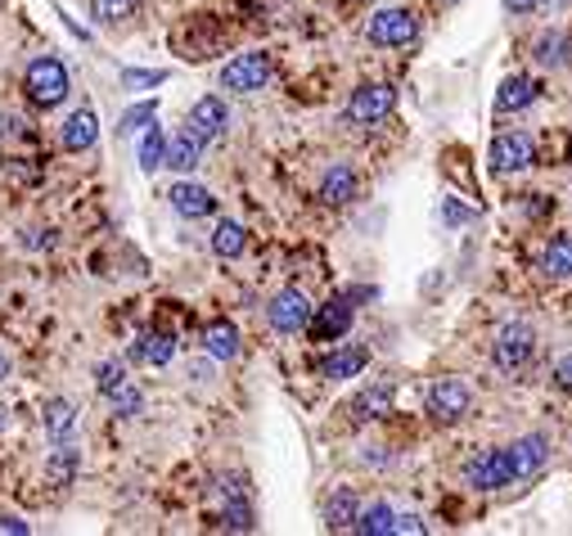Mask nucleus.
Instances as JSON below:
<instances>
[{
  "label": "nucleus",
  "mask_w": 572,
  "mask_h": 536,
  "mask_svg": "<svg viewBox=\"0 0 572 536\" xmlns=\"http://www.w3.org/2000/svg\"><path fill=\"white\" fill-rule=\"evenodd\" d=\"M68 90H73V77H68V64H64V59L41 55V59L28 64V73H23V95H28L32 109H55V105H64Z\"/></svg>",
  "instance_id": "f257e3e1"
},
{
  "label": "nucleus",
  "mask_w": 572,
  "mask_h": 536,
  "mask_svg": "<svg viewBox=\"0 0 572 536\" xmlns=\"http://www.w3.org/2000/svg\"><path fill=\"white\" fill-rule=\"evenodd\" d=\"M532 352H537V329H532L528 320H505V325L496 329L492 361H496V370H501V374L522 370V365L532 361Z\"/></svg>",
  "instance_id": "f03ea898"
},
{
  "label": "nucleus",
  "mask_w": 572,
  "mask_h": 536,
  "mask_svg": "<svg viewBox=\"0 0 572 536\" xmlns=\"http://www.w3.org/2000/svg\"><path fill=\"white\" fill-rule=\"evenodd\" d=\"M469 406H473V393L464 379H433L424 393V411L438 424H460L469 415Z\"/></svg>",
  "instance_id": "7ed1b4c3"
},
{
  "label": "nucleus",
  "mask_w": 572,
  "mask_h": 536,
  "mask_svg": "<svg viewBox=\"0 0 572 536\" xmlns=\"http://www.w3.org/2000/svg\"><path fill=\"white\" fill-rule=\"evenodd\" d=\"M370 45H384V51H397V45H410L419 36V19L406 6H388V10H374L365 23Z\"/></svg>",
  "instance_id": "20e7f679"
},
{
  "label": "nucleus",
  "mask_w": 572,
  "mask_h": 536,
  "mask_svg": "<svg viewBox=\"0 0 572 536\" xmlns=\"http://www.w3.org/2000/svg\"><path fill=\"white\" fill-rule=\"evenodd\" d=\"M393 109H397V86H388V81H365L361 90H352L343 118H348L352 127H374V122H384Z\"/></svg>",
  "instance_id": "39448f33"
},
{
  "label": "nucleus",
  "mask_w": 572,
  "mask_h": 536,
  "mask_svg": "<svg viewBox=\"0 0 572 536\" xmlns=\"http://www.w3.org/2000/svg\"><path fill=\"white\" fill-rule=\"evenodd\" d=\"M487 163H492V172H528L532 163H537V144H532V135L528 131H501L496 140H492V150H487Z\"/></svg>",
  "instance_id": "423d86ee"
},
{
  "label": "nucleus",
  "mask_w": 572,
  "mask_h": 536,
  "mask_svg": "<svg viewBox=\"0 0 572 536\" xmlns=\"http://www.w3.org/2000/svg\"><path fill=\"white\" fill-rule=\"evenodd\" d=\"M271 55H262V51H249V55H234L226 68H221V86L226 90H234V95H253V90H262L266 81H271Z\"/></svg>",
  "instance_id": "0eeeda50"
},
{
  "label": "nucleus",
  "mask_w": 572,
  "mask_h": 536,
  "mask_svg": "<svg viewBox=\"0 0 572 536\" xmlns=\"http://www.w3.org/2000/svg\"><path fill=\"white\" fill-rule=\"evenodd\" d=\"M464 482L473 486V492H501V486H509L514 482V464H509L505 447H496V451H487L479 460H469L464 464Z\"/></svg>",
  "instance_id": "6e6552de"
},
{
  "label": "nucleus",
  "mask_w": 572,
  "mask_h": 536,
  "mask_svg": "<svg viewBox=\"0 0 572 536\" xmlns=\"http://www.w3.org/2000/svg\"><path fill=\"white\" fill-rule=\"evenodd\" d=\"M266 320H271L275 333H302L307 320H311L307 294H298V288H284V294H275L271 307H266Z\"/></svg>",
  "instance_id": "1a4fd4ad"
},
{
  "label": "nucleus",
  "mask_w": 572,
  "mask_h": 536,
  "mask_svg": "<svg viewBox=\"0 0 572 536\" xmlns=\"http://www.w3.org/2000/svg\"><path fill=\"white\" fill-rule=\"evenodd\" d=\"M352 320H356V307H352V298L343 294V298H329L324 307H316L311 320H307V329L320 338V343H333V338H343V333L352 329Z\"/></svg>",
  "instance_id": "9d476101"
},
{
  "label": "nucleus",
  "mask_w": 572,
  "mask_h": 536,
  "mask_svg": "<svg viewBox=\"0 0 572 536\" xmlns=\"http://www.w3.org/2000/svg\"><path fill=\"white\" fill-rule=\"evenodd\" d=\"M505 456H509V464H514V482H518V478H532V473H541L546 460H550V437H546V433L514 437V442L505 447Z\"/></svg>",
  "instance_id": "9b49d317"
},
{
  "label": "nucleus",
  "mask_w": 572,
  "mask_h": 536,
  "mask_svg": "<svg viewBox=\"0 0 572 536\" xmlns=\"http://www.w3.org/2000/svg\"><path fill=\"white\" fill-rule=\"evenodd\" d=\"M226 122H230V113H226V100H217V95H204V100L189 109V131H195L204 144H212V140H221L226 135Z\"/></svg>",
  "instance_id": "f8f14e48"
},
{
  "label": "nucleus",
  "mask_w": 572,
  "mask_h": 536,
  "mask_svg": "<svg viewBox=\"0 0 572 536\" xmlns=\"http://www.w3.org/2000/svg\"><path fill=\"white\" fill-rule=\"evenodd\" d=\"M167 199H172V208H176L180 217H189V221H199V217H212V212H217V194L204 189V185H195V181H176Z\"/></svg>",
  "instance_id": "ddd939ff"
},
{
  "label": "nucleus",
  "mask_w": 572,
  "mask_h": 536,
  "mask_svg": "<svg viewBox=\"0 0 572 536\" xmlns=\"http://www.w3.org/2000/svg\"><path fill=\"white\" fill-rule=\"evenodd\" d=\"M95 140H100V118H95L90 109H77V113L64 118V127H59L64 154H86Z\"/></svg>",
  "instance_id": "4468645a"
},
{
  "label": "nucleus",
  "mask_w": 572,
  "mask_h": 536,
  "mask_svg": "<svg viewBox=\"0 0 572 536\" xmlns=\"http://www.w3.org/2000/svg\"><path fill=\"white\" fill-rule=\"evenodd\" d=\"M537 95H541L537 77L514 73V77H505L501 90H496V113H522L528 105H537Z\"/></svg>",
  "instance_id": "2eb2a0df"
},
{
  "label": "nucleus",
  "mask_w": 572,
  "mask_h": 536,
  "mask_svg": "<svg viewBox=\"0 0 572 536\" xmlns=\"http://www.w3.org/2000/svg\"><path fill=\"white\" fill-rule=\"evenodd\" d=\"M199 158H204V140L189 131V127L176 131V135L167 140V150H163V167H172V172H195Z\"/></svg>",
  "instance_id": "dca6fc26"
},
{
  "label": "nucleus",
  "mask_w": 572,
  "mask_h": 536,
  "mask_svg": "<svg viewBox=\"0 0 572 536\" xmlns=\"http://www.w3.org/2000/svg\"><path fill=\"white\" fill-rule=\"evenodd\" d=\"M393 397H397V387L388 379L361 387V393L352 397V419H384L393 411Z\"/></svg>",
  "instance_id": "f3484780"
},
{
  "label": "nucleus",
  "mask_w": 572,
  "mask_h": 536,
  "mask_svg": "<svg viewBox=\"0 0 572 536\" xmlns=\"http://www.w3.org/2000/svg\"><path fill=\"white\" fill-rule=\"evenodd\" d=\"M320 199H324L329 208L352 204V199H356V172H352L348 163H333V167L320 176Z\"/></svg>",
  "instance_id": "a211bd4d"
},
{
  "label": "nucleus",
  "mask_w": 572,
  "mask_h": 536,
  "mask_svg": "<svg viewBox=\"0 0 572 536\" xmlns=\"http://www.w3.org/2000/svg\"><path fill=\"white\" fill-rule=\"evenodd\" d=\"M172 357H176V338L163 333V329L140 333L135 343H131V361H140V365H167Z\"/></svg>",
  "instance_id": "6ab92c4d"
},
{
  "label": "nucleus",
  "mask_w": 572,
  "mask_h": 536,
  "mask_svg": "<svg viewBox=\"0 0 572 536\" xmlns=\"http://www.w3.org/2000/svg\"><path fill=\"white\" fill-rule=\"evenodd\" d=\"M356 514H361V496L352 492V486H339V492L324 501V527L329 532H352Z\"/></svg>",
  "instance_id": "aec40b11"
},
{
  "label": "nucleus",
  "mask_w": 572,
  "mask_h": 536,
  "mask_svg": "<svg viewBox=\"0 0 572 536\" xmlns=\"http://www.w3.org/2000/svg\"><path fill=\"white\" fill-rule=\"evenodd\" d=\"M365 365H370V352H365V348H339V352H329V357L320 361V374H324L329 383H343V379H356Z\"/></svg>",
  "instance_id": "412c9836"
},
{
  "label": "nucleus",
  "mask_w": 572,
  "mask_h": 536,
  "mask_svg": "<svg viewBox=\"0 0 572 536\" xmlns=\"http://www.w3.org/2000/svg\"><path fill=\"white\" fill-rule=\"evenodd\" d=\"M204 352L212 361H234V357H240V329H234L230 320H212L204 329Z\"/></svg>",
  "instance_id": "4be33fe9"
},
{
  "label": "nucleus",
  "mask_w": 572,
  "mask_h": 536,
  "mask_svg": "<svg viewBox=\"0 0 572 536\" xmlns=\"http://www.w3.org/2000/svg\"><path fill=\"white\" fill-rule=\"evenodd\" d=\"M541 275L546 280H572V234H554L541 253Z\"/></svg>",
  "instance_id": "5701e85b"
},
{
  "label": "nucleus",
  "mask_w": 572,
  "mask_h": 536,
  "mask_svg": "<svg viewBox=\"0 0 572 536\" xmlns=\"http://www.w3.org/2000/svg\"><path fill=\"white\" fill-rule=\"evenodd\" d=\"M249 249V230L240 226V221H217V230H212V253L217 258H240Z\"/></svg>",
  "instance_id": "b1692460"
},
{
  "label": "nucleus",
  "mask_w": 572,
  "mask_h": 536,
  "mask_svg": "<svg viewBox=\"0 0 572 536\" xmlns=\"http://www.w3.org/2000/svg\"><path fill=\"white\" fill-rule=\"evenodd\" d=\"M352 532H361V536H388V532H397V510L378 501V505H370V510L356 514Z\"/></svg>",
  "instance_id": "393cba45"
},
{
  "label": "nucleus",
  "mask_w": 572,
  "mask_h": 536,
  "mask_svg": "<svg viewBox=\"0 0 572 536\" xmlns=\"http://www.w3.org/2000/svg\"><path fill=\"white\" fill-rule=\"evenodd\" d=\"M163 150H167V135H163V131L150 122V127H145V135H140V150H135V158H140V172H150V176H154V172L163 167Z\"/></svg>",
  "instance_id": "a878e982"
},
{
  "label": "nucleus",
  "mask_w": 572,
  "mask_h": 536,
  "mask_svg": "<svg viewBox=\"0 0 572 536\" xmlns=\"http://www.w3.org/2000/svg\"><path fill=\"white\" fill-rule=\"evenodd\" d=\"M77 428V406L73 402H45V433L64 442V437Z\"/></svg>",
  "instance_id": "bb28decb"
},
{
  "label": "nucleus",
  "mask_w": 572,
  "mask_h": 536,
  "mask_svg": "<svg viewBox=\"0 0 572 536\" xmlns=\"http://www.w3.org/2000/svg\"><path fill=\"white\" fill-rule=\"evenodd\" d=\"M532 55H537L541 68H563V64H568V32H559V28L546 32V36L537 41V51H532Z\"/></svg>",
  "instance_id": "cd10ccee"
},
{
  "label": "nucleus",
  "mask_w": 572,
  "mask_h": 536,
  "mask_svg": "<svg viewBox=\"0 0 572 536\" xmlns=\"http://www.w3.org/2000/svg\"><path fill=\"white\" fill-rule=\"evenodd\" d=\"M135 10H140V0H90V14H95V23H105V28L127 23Z\"/></svg>",
  "instance_id": "c85d7f7f"
},
{
  "label": "nucleus",
  "mask_w": 572,
  "mask_h": 536,
  "mask_svg": "<svg viewBox=\"0 0 572 536\" xmlns=\"http://www.w3.org/2000/svg\"><path fill=\"white\" fill-rule=\"evenodd\" d=\"M77 464H81L77 447H64V442H59V451L51 456V464H45V482H51V486H64V482H73Z\"/></svg>",
  "instance_id": "c756f323"
},
{
  "label": "nucleus",
  "mask_w": 572,
  "mask_h": 536,
  "mask_svg": "<svg viewBox=\"0 0 572 536\" xmlns=\"http://www.w3.org/2000/svg\"><path fill=\"white\" fill-rule=\"evenodd\" d=\"M221 527L226 532H253L257 523H253V505H249V496H230L226 501V510H221Z\"/></svg>",
  "instance_id": "7c9ffc66"
},
{
  "label": "nucleus",
  "mask_w": 572,
  "mask_h": 536,
  "mask_svg": "<svg viewBox=\"0 0 572 536\" xmlns=\"http://www.w3.org/2000/svg\"><path fill=\"white\" fill-rule=\"evenodd\" d=\"M109 402H113V415H122V419H135V415H140V406H145V393H140V387L127 379V383L118 387V393H113Z\"/></svg>",
  "instance_id": "2f4dec72"
},
{
  "label": "nucleus",
  "mask_w": 572,
  "mask_h": 536,
  "mask_svg": "<svg viewBox=\"0 0 572 536\" xmlns=\"http://www.w3.org/2000/svg\"><path fill=\"white\" fill-rule=\"evenodd\" d=\"M122 383H127V365L122 361H105L100 370H95V387H100V397H113Z\"/></svg>",
  "instance_id": "473e14b6"
},
{
  "label": "nucleus",
  "mask_w": 572,
  "mask_h": 536,
  "mask_svg": "<svg viewBox=\"0 0 572 536\" xmlns=\"http://www.w3.org/2000/svg\"><path fill=\"white\" fill-rule=\"evenodd\" d=\"M154 118H158V105H154V100H145V105L127 109V113H122V135H135V131H145V127H150Z\"/></svg>",
  "instance_id": "72a5a7b5"
},
{
  "label": "nucleus",
  "mask_w": 572,
  "mask_h": 536,
  "mask_svg": "<svg viewBox=\"0 0 572 536\" xmlns=\"http://www.w3.org/2000/svg\"><path fill=\"white\" fill-rule=\"evenodd\" d=\"M163 81H167V73H158V68H154V73H150V68H127V73H122V86H127V90H150V86H163Z\"/></svg>",
  "instance_id": "f704fd0d"
},
{
  "label": "nucleus",
  "mask_w": 572,
  "mask_h": 536,
  "mask_svg": "<svg viewBox=\"0 0 572 536\" xmlns=\"http://www.w3.org/2000/svg\"><path fill=\"white\" fill-rule=\"evenodd\" d=\"M438 217H442L447 226H464V221H469V208H460L455 199H442V208H438Z\"/></svg>",
  "instance_id": "c9c22d12"
},
{
  "label": "nucleus",
  "mask_w": 572,
  "mask_h": 536,
  "mask_svg": "<svg viewBox=\"0 0 572 536\" xmlns=\"http://www.w3.org/2000/svg\"><path fill=\"white\" fill-rule=\"evenodd\" d=\"M554 383L563 387V393H572V352L559 357V365H554Z\"/></svg>",
  "instance_id": "e433bc0d"
},
{
  "label": "nucleus",
  "mask_w": 572,
  "mask_h": 536,
  "mask_svg": "<svg viewBox=\"0 0 572 536\" xmlns=\"http://www.w3.org/2000/svg\"><path fill=\"white\" fill-rule=\"evenodd\" d=\"M541 6H546V0H505V14H518V19H522V14H537Z\"/></svg>",
  "instance_id": "4c0bfd02"
},
{
  "label": "nucleus",
  "mask_w": 572,
  "mask_h": 536,
  "mask_svg": "<svg viewBox=\"0 0 572 536\" xmlns=\"http://www.w3.org/2000/svg\"><path fill=\"white\" fill-rule=\"evenodd\" d=\"M397 532L419 536V532H428V527H424V518H419V514H397Z\"/></svg>",
  "instance_id": "58836bf2"
},
{
  "label": "nucleus",
  "mask_w": 572,
  "mask_h": 536,
  "mask_svg": "<svg viewBox=\"0 0 572 536\" xmlns=\"http://www.w3.org/2000/svg\"><path fill=\"white\" fill-rule=\"evenodd\" d=\"M19 135V118H0V140H14Z\"/></svg>",
  "instance_id": "ea45409f"
},
{
  "label": "nucleus",
  "mask_w": 572,
  "mask_h": 536,
  "mask_svg": "<svg viewBox=\"0 0 572 536\" xmlns=\"http://www.w3.org/2000/svg\"><path fill=\"white\" fill-rule=\"evenodd\" d=\"M0 527H6V532H28V523H19V518H0Z\"/></svg>",
  "instance_id": "a19ab883"
},
{
  "label": "nucleus",
  "mask_w": 572,
  "mask_h": 536,
  "mask_svg": "<svg viewBox=\"0 0 572 536\" xmlns=\"http://www.w3.org/2000/svg\"><path fill=\"white\" fill-rule=\"evenodd\" d=\"M189 374H195L199 383H208V379H212V365H195V370H189Z\"/></svg>",
  "instance_id": "79ce46f5"
},
{
  "label": "nucleus",
  "mask_w": 572,
  "mask_h": 536,
  "mask_svg": "<svg viewBox=\"0 0 572 536\" xmlns=\"http://www.w3.org/2000/svg\"><path fill=\"white\" fill-rule=\"evenodd\" d=\"M6 374H10V357H6V352H0V379H6Z\"/></svg>",
  "instance_id": "37998d69"
},
{
  "label": "nucleus",
  "mask_w": 572,
  "mask_h": 536,
  "mask_svg": "<svg viewBox=\"0 0 572 536\" xmlns=\"http://www.w3.org/2000/svg\"><path fill=\"white\" fill-rule=\"evenodd\" d=\"M6 415H10V411H6V406H0V433H6V424H10V419H6Z\"/></svg>",
  "instance_id": "c03bdc74"
},
{
  "label": "nucleus",
  "mask_w": 572,
  "mask_h": 536,
  "mask_svg": "<svg viewBox=\"0 0 572 536\" xmlns=\"http://www.w3.org/2000/svg\"><path fill=\"white\" fill-rule=\"evenodd\" d=\"M442 6H455V0H442Z\"/></svg>",
  "instance_id": "a18cd8bd"
}]
</instances>
